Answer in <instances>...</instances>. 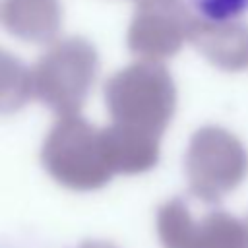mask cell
<instances>
[{"instance_id": "obj_1", "label": "cell", "mask_w": 248, "mask_h": 248, "mask_svg": "<svg viewBox=\"0 0 248 248\" xmlns=\"http://www.w3.org/2000/svg\"><path fill=\"white\" fill-rule=\"evenodd\" d=\"M105 101L114 126L161 140L176 110V85L161 62L140 60L107 81Z\"/></svg>"}, {"instance_id": "obj_9", "label": "cell", "mask_w": 248, "mask_h": 248, "mask_svg": "<svg viewBox=\"0 0 248 248\" xmlns=\"http://www.w3.org/2000/svg\"><path fill=\"white\" fill-rule=\"evenodd\" d=\"M31 97V70L17 56L0 48V114L19 110Z\"/></svg>"}, {"instance_id": "obj_13", "label": "cell", "mask_w": 248, "mask_h": 248, "mask_svg": "<svg viewBox=\"0 0 248 248\" xmlns=\"http://www.w3.org/2000/svg\"><path fill=\"white\" fill-rule=\"evenodd\" d=\"M246 221H248V217H246Z\"/></svg>"}, {"instance_id": "obj_3", "label": "cell", "mask_w": 248, "mask_h": 248, "mask_svg": "<svg viewBox=\"0 0 248 248\" xmlns=\"http://www.w3.org/2000/svg\"><path fill=\"white\" fill-rule=\"evenodd\" d=\"M99 54L83 37L54 43L31 68V93L62 116H78L97 78Z\"/></svg>"}, {"instance_id": "obj_12", "label": "cell", "mask_w": 248, "mask_h": 248, "mask_svg": "<svg viewBox=\"0 0 248 248\" xmlns=\"http://www.w3.org/2000/svg\"><path fill=\"white\" fill-rule=\"evenodd\" d=\"M138 6H143V4H153V2H165V0H136Z\"/></svg>"}, {"instance_id": "obj_10", "label": "cell", "mask_w": 248, "mask_h": 248, "mask_svg": "<svg viewBox=\"0 0 248 248\" xmlns=\"http://www.w3.org/2000/svg\"><path fill=\"white\" fill-rule=\"evenodd\" d=\"M200 19L232 21L248 12V0H190Z\"/></svg>"}, {"instance_id": "obj_11", "label": "cell", "mask_w": 248, "mask_h": 248, "mask_svg": "<svg viewBox=\"0 0 248 248\" xmlns=\"http://www.w3.org/2000/svg\"><path fill=\"white\" fill-rule=\"evenodd\" d=\"M78 248H118V246L112 242H107V240H85Z\"/></svg>"}, {"instance_id": "obj_7", "label": "cell", "mask_w": 248, "mask_h": 248, "mask_svg": "<svg viewBox=\"0 0 248 248\" xmlns=\"http://www.w3.org/2000/svg\"><path fill=\"white\" fill-rule=\"evenodd\" d=\"M0 17L4 27L27 43H50L62 23L58 0H2Z\"/></svg>"}, {"instance_id": "obj_6", "label": "cell", "mask_w": 248, "mask_h": 248, "mask_svg": "<svg viewBox=\"0 0 248 248\" xmlns=\"http://www.w3.org/2000/svg\"><path fill=\"white\" fill-rule=\"evenodd\" d=\"M188 41L217 68L238 72L248 68V25L232 21H205L192 17Z\"/></svg>"}, {"instance_id": "obj_5", "label": "cell", "mask_w": 248, "mask_h": 248, "mask_svg": "<svg viewBox=\"0 0 248 248\" xmlns=\"http://www.w3.org/2000/svg\"><path fill=\"white\" fill-rule=\"evenodd\" d=\"M192 17L180 0L138 6L128 27V46L141 60L161 62L170 58L188 41Z\"/></svg>"}, {"instance_id": "obj_2", "label": "cell", "mask_w": 248, "mask_h": 248, "mask_svg": "<svg viewBox=\"0 0 248 248\" xmlns=\"http://www.w3.org/2000/svg\"><path fill=\"white\" fill-rule=\"evenodd\" d=\"M41 163L60 186L74 192H93L114 176L103 128L81 116H62L46 134Z\"/></svg>"}, {"instance_id": "obj_8", "label": "cell", "mask_w": 248, "mask_h": 248, "mask_svg": "<svg viewBox=\"0 0 248 248\" xmlns=\"http://www.w3.org/2000/svg\"><path fill=\"white\" fill-rule=\"evenodd\" d=\"M108 161L114 174H141L151 170L161 155V140L120 126L103 128Z\"/></svg>"}, {"instance_id": "obj_4", "label": "cell", "mask_w": 248, "mask_h": 248, "mask_svg": "<svg viewBox=\"0 0 248 248\" xmlns=\"http://www.w3.org/2000/svg\"><path fill=\"white\" fill-rule=\"evenodd\" d=\"M184 170L190 194L202 203L215 205L244 182L248 151L229 130L203 126L190 138Z\"/></svg>"}]
</instances>
